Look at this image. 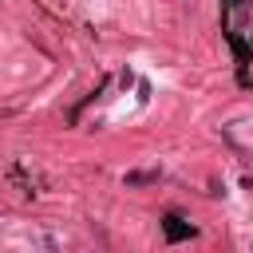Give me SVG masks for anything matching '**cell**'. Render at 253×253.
<instances>
[{
	"instance_id": "1",
	"label": "cell",
	"mask_w": 253,
	"mask_h": 253,
	"mask_svg": "<svg viewBox=\"0 0 253 253\" xmlns=\"http://www.w3.org/2000/svg\"><path fill=\"white\" fill-rule=\"evenodd\" d=\"M178 221H182V217H166V237H170V241H178V237H186V233H190V229H186V225H178Z\"/></svg>"
}]
</instances>
